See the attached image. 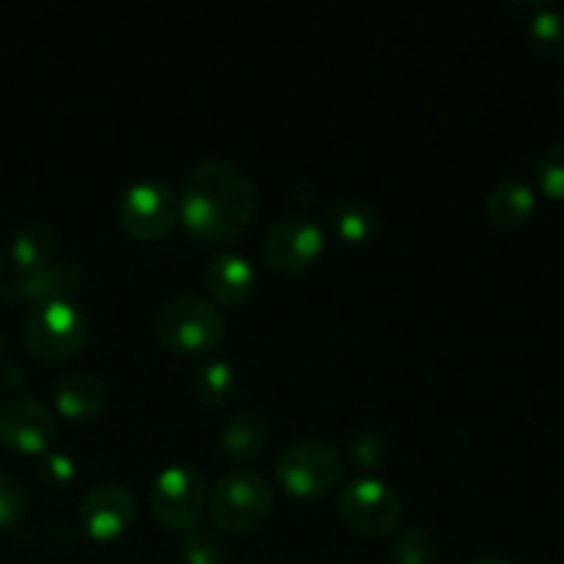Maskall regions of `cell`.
<instances>
[{
	"label": "cell",
	"mask_w": 564,
	"mask_h": 564,
	"mask_svg": "<svg viewBox=\"0 0 564 564\" xmlns=\"http://www.w3.org/2000/svg\"><path fill=\"white\" fill-rule=\"evenodd\" d=\"M259 209L251 176L229 160H204L180 191V220L196 240L229 242L253 224Z\"/></svg>",
	"instance_id": "6da1fadb"
},
{
	"label": "cell",
	"mask_w": 564,
	"mask_h": 564,
	"mask_svg": "<svg viewBox=\"0 0 564 564\" xmlns=\"http://www.w3.org/2000/svg\"><path fill=\"white\" fill-rule=\"evenodd\" d=\"M154 334L160 345L180 356H204L224 345V314L198 295H176L158 308Z\"/></svg>",
	"instance_id": "7a4b0ae2"
},
{
	"label": "cell",
	"mask_w": 564,
	"mask_h": 564,
	"mask_svg": "<svg viewBox=\"0 0 564 564\" xmlns=\"http://www.w3.org/2000/svg\"><path fill=\"white\" fill-rule=\"evenodd\" d=\"M28 350L42 361H66L77 356L88 339V319L69 297L33 303L22 325Z\"/></svg>",
	"instance_id": "3957f363"
},
{
	"label": "cell",
	"mask_w": 564,
	"mask_h": 564,
	"mask_svg": "<svg viewBox=\"0 0 564 564\" xmlns=\"http://www.w3.org/2000/svg\"><path fill=\"white\" fill-rule=\"evenodd\" d=\"M273 512V488L257 471H229L215 482L209 496V516L215 529L248 534L262 527Z\"/></svg>",
	"instance_id": "277c9868"
},
{
	"label": "cell",
	"mask_w": 564,
	"mask_h": 564,
	"mask_svg": "<svg viewBox=\"0 0 564 564\" xmlns=\"http://www.w3.org/2000/svg\"><path fill=\"white\" fill-rule=\"evenodd\" d=\"M345 474V457L325 441H295L275 460V477L286 494L317 499L334 490Z\"/></svg>",
	"instance_id": "5b68a950"
},
{
	"label": "cell",
	"mask_w": 564,
	"mask_h": 564,
	"mask_svg": "<svg viewBox=\"0 0 564 564\" xmlns=\"http://www.w3.org/2000/svg\"><path fill=\"white\" fill-rule=\"evenodd\" d=\"M339 516L347 527L364 538H386L400 527L405 516V505L397 488L378 477H358L341 488Z\"/></svg>",
	"instance_id": "8992f818"
},
{
	"label": "cell",
	"mask_w": 564,
	"mask_h": 564,
	"mask_svg": "<svg viewBox=\"0 0 564 564\" xmlns=\"http://www.w3.org/2000/svg\"><path fill=\"white\" fill-rule=\"evenodd\" d=\"M149 507L163 527L187 532L198 527V518L207 507V485L196 468L169 466L149 488Z\"/></svg>",
	"instance_id": "52a82bcc"
},
{
	"label": "cell",
	"mask_w": 564,
	"mask_h": 564,
	"mask_svg": "<svg viewBox=\"0 0 564 564\" xmlns=\"http://www.w3.org/2000/svg\"><path fill=\"white\" fill-rule=\"evenodd\" d=\"M119 220L135 240H160L180 220V196L160 180H138L121 193Z\"/></svg>",
	"instance_id": "ba28073f"
},
{
	"label": "cell",
	"mask_w": 564,
	"mask_h": 564,
	"mask_svg": "<svg viewBox=\"0 0 564 564\" xmlns=\"http://www.w3.org/2000/svg\"><path fill=\"white\" fill-rule=\"evenodd\" d=\"M325 251V231L306 215H286L264 235V262L284 275H297L312 268Z\"/></svg>",
	"instance_id": "9c48e42d"
},
{
	"label": "cell",
	"mask_w": 564,
	"mask_h": 564,
	"mask_svg": "<svg viewBox=\"0 0 564 564\" xmlns=\"http://www.w3.org/2000/svg\"><path fill=\"white\" fill-rule=\"evenodd\" d=\"M58 438V413L36 397H9L0 402V441L25 455H39Z\"/></svg>",
	"instance_id": "30bf717a"
},
{
	"label": "cell",
	"mask_w": 564,
	"mask_h": 564,
	"mask_svg": "<svg viewBox=\"0 0 564 564\" xmlns=\"http://www.w3.org/2000/svg\"><path fill=\"white\" fill-rule=\"evenodd\" d=\"M135 496L119 482L94 485L77 507L83 529L94 540H116L135 521Z\"/></svg>",
	"instance_id": "8fae6325"
},
{
	"label": "cell",
	"mask_w": 564,
	"mask_h": 564,
	"mask_svg": "<svg viewBox=\"0 0 564 564\" xmlns=\"http://www.w3.org/2000/svg\"><path fill=\"white\" fill-rule=\"evenodd\" d=\"M80 281L83 268L75 259H50L42 268L22 270V273L11 275V279L0 281V297L6 303L58 301V297L75 292Z\"/></svg>",
	"instance_id": "7c38bea8"
},
{
	"label": "cell",
	"mask_w": 564,
	"mask_h": 564,
	"mask_svg": "<svg viewBox=\"0 0 564 564\" xmlns=\"http://www.w3.org/2000/svg\"><path fill=\"white\" fill-rule=\"evenodd\" d=\"M204 284H207L209 295L220 306L237 308L251 301L253 292H257L259 275L251 259L237 251H220L209 259L207 270H204Z\"/></svg>",
	"instance_id": "4fadbf2b"
},
{
	"label": "cell",
	"mask_w": 564,
	"mask_h": 564,
	"mask_svg": "<svg viewBox=\"0 0 564 564\" xmlns=\"http://www.w3.org/2000/svg\"><path fill=\"white\" fill-rule=\"evenodd\" d=\"M55 411L72 422H91L108 405V386L94 372H69L55 383Z\"/></svg>",
	"instance_id": "5bb4252c"
},
{
	"label": "cell",
	"mask_w": 564,
	"mask_h": 564,
	"mask_svg": "<svg viewBox=\"0 0 564 564\" xmlns=\"http://www.w3.org/2000/svg\"><path fill=\"white\" fill-rule=\"evenodd\" d=\"M270 441L268 422L253 411H240L224 422L218 433V449L229 463H248L264 452Z\"/></svg>",
	"instance_id": "9a60e30c"
},
{
	"label": "cell",
	"mask_w": 564,
	"mask_h": 564,
	"mask_svg": "<svg viewBox=\"0 0 564 564\" xmlns=\"http://www.w3.org/2000/svg\"><path fill=\"white\" fill-rule=\"evenodd\" d=\"M488 218L501 229H521L538 209V193L523 180H505L488 193Z\"/></svg>",
	"instance_id": "2e32d148"
},
{
	"label": "cell",
	"mask_w": 564,
	"mask_h": 564,
	"mask_svg": "<svg viewBox=\"0 0 564 564\" xmlns=\"http://www.w3.org/2000/svg\"><path fill=\"white\" fill-rule=\"evenodd\" d=\"M325 224L334 231L339 240L352 242V246H364L372 240L380 229V215L364 198H336L325 213Z\"/></svg>",
	"instance_id": "e0dca14e"
},
{
	"label": "cell",
	"mask_w": 564,
	"mask_h": 564,
	"mask_svg": "<svg viewBox=\"0 0 564 564\" xmlns=\"http://www.w3.org/2000/svg\"><path fill=\"white\" fill-rule=\"evenodd\" d=\"M55 248H58V229H55L50 220H28L17 229V235L11 237V248L9 257L14 262L17 273L22 270H33L42 268L53 259Z\"/></svg>",
	"instance_id": "ac0fdd59"
},
{
	"label": "cell",
	"mask_w": 564,
	"mask_h": 564,
	"mask_svg": "<svg viewBox=\"0 0 564 564\" xmlns=\"http://www.w3.org/2000/svg\"><path fill=\"white\" fill-rule=\"evenodd\" d=\"M235 367L229 361H224V358H207L191 378L193 397H196V402H202L207 408L226 405L231 400V394H235Z\"/></svg>",
	"instance_id": "d6986e66"
},
{
	"label": "cell",
	"mask_w": 564,
	"mask_h": 564,
	"mask_svg": "<svg viewBox=\"0 0 564 564\" xmlns=\"http://www.w3.org/2000/svg\"><path fill=\"white\" fill-rule=\"evenodd\" d=\"M529 44L551 61H564V14L560 9H538L529 20Z\"/></svg>",
	"instance_id": "ffe728a7"
},
{
	"label": "cell",
	"mask_w": 564,
	"mask_h": 564,
	"mask_svg": "<svg viewBox=\"0 0 564 564\" xmlns=\"http://www.w3.org/2000/svg\"><path fill=\"white\" fill-rule=\"evenodd\" d=\"M180 560L182 564H224L226 543L215 529L193 527L182 532L180 540Z\"/></svg>",
	"instance_id": "44dd1931"
},
{
	"label": "cell",
	"mask_w": 564,
	"mask_h": 564,
	"mask_svg": "<svg viewBox=\"0 0 564 564\" xmlns=\"http://www.w3.org/2000/svg\"><path fill=\"white\" fill-rule=\"evenodd\" d=\"M391 564H435L438 560V545L433 534L424 529H402L391 543Z\"/></svg>",
	"instance_id": "7402d4cb"
},
{
	"label": "cell",
	"mask_w": 564,
	"mask_h": 564,
	"mask_svg": "<svg viewBox=\"0 0 564 564\" xmlns=\"http://www.w3.org/2000/svg\"><path fill=\"white\" fill-rule=\"evenodd\" d=\"M350 455L352 463L364 471H375V468L383 466L386 455H389V444H386V435L380 430L364 427L352 435L350 441Z\"/></svg>",
	"instance_id": "603a6c76"
},
{
	"label": "cell",
	"mask_w": 564,
	"mask_h": 564,
	"mask_svg": "<svg viewBox=\"0 0 564 564\" xmlns=\"http://www.w3.org/2000/svg\"><path fill=\"white\" fill-rule=\"evenodd\" d=\"M538 182L554 202H564V141L554 143L538 163Z\"/></svg>",
	"instance_id": "cb8c5ba5"
},
{
	"label": "cell",
	"mask_w": 564,
	"mask_h": 564,
	"mask_svg": "<svg viewBox=\"0 0 564 564\" xmlns=\"http://www.w3.org/2000/svg\"><path fill=\"white\" fill-rule=\"evenodd\" d=\"M28 494L14 477L0 474V529H9L25 516Z\"/></svg>",
	"instance_id": "d4e9b609"
},
{
	"label": "cell",
	"mask_w": 564,
	"mask_h": 564,
	"mask_svg": "<svg viewBox=\"0 0 564 564\" xmlns=\"http://www.w3.org/2000/svg\"><path fill=\"white\" fill-rule=\"evenodd\" d=\"M42 474L53 485H66V482H72V479H75L77 466H75V460L66 455V452H50V455L44 457V463H42Z\"/></svg>",
	"instance_id": "484cf974"
},
{
	"label": "cell",
	"mask_w": 564,
	"mask_h": 564,
	"mask_svg": "<svg viewBox=\"0 0 564 564\" xmlns=\"http://www.w3.org/2000/svg\"><path fill=\"white\" fill-rule=\"evenodd\" d=\"M25 369L20 367L17 361H3L0 364V389L6 391H14L20 386H25Z\"/></svg>",
	"instance_id": "4316f807"
},
{
	"label": "cell",
	"mask_w": 564,
	"mask_h": 564,
	"mask_svg": "<svg viewBox=\"0 0 564 564\" xmlns=\"http://www.w3.org/2000/svg\"><path fill=\"white\" fill-rule=\"evenodd\" d=\"M471 564H512V562L499 560V556H479V560H474Z\"/></svg>",
	"instance_id": "83f0119b"
},
{
	"label": "cell",
	"mask_w": 564,
	"mask_h": 564,
	"mask_svg": "<svg viewBox=\"0 0 564 564\" xmlns=\"http://www.w3.org/2000/svg\"><path fill=\"white\" fill-rule=\"evenodd\" d=\"M0 273H3V253H0Z\"/></svg>",
	"instance_id": "f1b7e54d"
},
{
	"label": "cell",
	"mask_w": 564,
	"mask_h": 564,
	"mask_svg": "<svg viewBox=\"0 0 564 564\" xmlns=\"http://www.w3.org/2000/svg\"><path fill=\"white\" fill-rule=\"evenodd\" d=\"M0 347H3V339H0Z\"/></svg>",
	"instance_id": "f546056e"
},
{
	"label": "cell",
	"mask_w": 564,
	"mask_h": 564,
	"mask_svg": "<svg viewBox=\"0 0 564 564\" xmlns=\"http://www.w3.org/2000/svg\"><path fill=\"white\" fill-rule=\"evenodd\" d=\"M562 97H564V91H562Z\"/></svg>",
	"instance_id": "4dcf8cb0"
}]
</instances>
